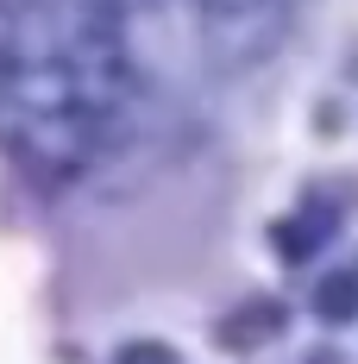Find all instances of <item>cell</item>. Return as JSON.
<instances>
[{"mask_svg": "<svg viewBox=\"0 0 358 364\" xmlns=\"http://www.w3.org/2000/svg\"><path fill=\"white\" fill-rule=\"evenodd\" d=\"M333 232H339V214H333L327 201H302L289 220H277V226H270V245L283 252V264H308V257L321 252Z\"/></svg>", "mask_w": 358, "mask_h": 364, "instance_id": "cell-2", "label": "cell"}, {"mask_svg": "<svg viewBox=\"0 0 358 364\" xmlns=\"http://www.w3.org/2000/svg\"><path fill=\"white\" fill-rule=\"evenodd\" d=\"M113 13H120V32H126V19L177 26L208 70L233 75L264 63L283 44L295 0H113Z\"/></svg>", "mask_w": 358, "mask_h": 364, "instance_id": "cell-1", "label": "cell"}, {"mask_svg": "<svg viewBox=\"0 0 358 364\" xmlns=\"http://www.w3.org/2000/svg\"><path fill=\"white\" fill-rule=\"evenodd\" d=\"M120 364H177V352H170V346L139 339V346H126V352H120Z\"/></svg>", "mask_w": 358, "mask_h": 364, "instance_id": "cell-5", "label": "cell"}, {"mask_svg": "<svg viewBox=\"0 0 358 364\" xmlns=\"http://www.w3.org/2000/svg\"><path fill=\"white\" fill-rule=\"evenodd\" d=\"M315 314H321L327 327L358 321V257H352V264H333L321 283H315Z\"/></svg>", "mask_w": 358, "mask_h": 364, "instance_id": "cell-4", "label": "cell"}, {"mask_svg": "<svg viewBox=\"0 0 358 364\" xmlns=\"http://www.w3.org/2000/svg\"><path fill=\"white\" fill-rule=\"evenodd\" d=\"M308 364H333V358H308Z\"/></svg>", "mask_w": 358, "mask_h": 364, "instance_id": "cell-6", "label": "cell"}, {"mask_svg": "<svg viewBox=\"0 0 358 364\" xmlns=\"http://www.w3.org/2000/svg\"><path fill=\"white\" fill-rule=\"evenodd\" d=\"M283 327H289L283 301H270V295H264V301H246L239 314H226V321L214 327V339L226 346V352H258V346H270Z\"/></svg>", "mask_w": 358, "mask_h": 364, "instance_id": "cell-3", "label": "cell"}]
</instances>
